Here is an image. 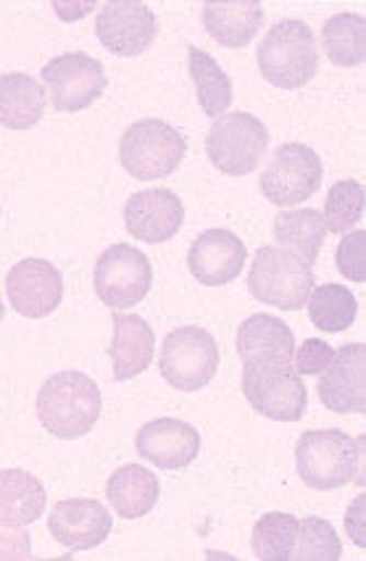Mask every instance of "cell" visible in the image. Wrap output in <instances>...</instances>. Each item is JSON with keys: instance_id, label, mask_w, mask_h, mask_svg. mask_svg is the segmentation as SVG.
Here are the masks:
<instances>
[{"instance_id": "obj_1", "label": "cell", "mask_w": 366, "mask_h": 561, "mask_svg": "<svg viewBox=\"0 0 366 561\" xmlns=\"http://www.w3.org/2000/svg\"><path fill=\"white\" fill-rule=\"evenodd\" d=\"M35 409L45 433L61 440H77L101 420V388L84 371H56L43 382Z\"/></svg>"}, {"instance_id": "obj_2", "label": "cell", "mask_w": 366, "mask_h": 561, "mask_svg": "<svg viewBox=\"0 0 366 561\" xmlns=\"http://www.w3.org/2000/svg\"><path fill=\"white\" fill-rule=\"evenodd\" d=\"M364 438L353 440L343 430H306L296 446L298 478L311 491H338L356 480L364 485Z\"/></svg>"}, {"instance_id": "obj_3", "label": "cell", "mask_w": 366, "mask_h": 561, "mask_svg": "<svg viewBox=\"0 0 366 561\" xmlns=\"http://www.w3.org/2000/svg\"><path fill=\"white\" fill-rule=\"evenodd\" d=\"M261 77L279 90H298L319 71L317 35L300 19H283L266 32L256 50Z\"/></svg>"}, {"instance_id": "obj_4", "label": "cell", "mask_w": 366, "mask_h": 561, "mask_svg": "<svg viewBox=\"0 0 366 561\" xmlns=\"http://www.w3.org/2000/svg\"><path fill=\"white\" fill-rule=\"evenodd\" d=\"M248 288L259 304L283 311H298L309 304L313 288V270L296 253L277 245H261L248 272Z\"/></svg>"}, {"instance_id": "obj_5", "label": "cell", "mask_w": 366, "mask_h": 561, "mask_svg": "<svg viewBox=\"0 0 366 561\" xmlns=\"http://www.w3.org/2000/svg\"><path fill=\"white\" fill-rule=\"evenodd\" d=\"M187 142L176 127L163 119H140L124 129L119 161L129 178L153 182L172 178L185 159Z\"/></svg>"}, {"instance_id": "obj_6", "label": "cell", "mask_w": 366, "mask_h": 561, "mask_svg": "<svg viewBox=\"0 0 366 561\" xmlns=\"http://www.w3.org/2000/svg\"><path fill=\"white\" fill-rule=\"evenodd\" d=\"M270 148V129L248 111L221 114L206 135V153L221 174L248 178L256 172Z\"/></svg>"}, {"instance_id": "obj_7", "label": "cell", "mask_w": 366, "mask_h": 561, "mask_svg": "<svg viewBox=\"0 0 366 561\" xmlns=\"http://www.w3.org/2000/svg\"><path fill=\"white\" fill-rule=\"evenodd\" d=\"M159 369L163 380L180 393L204 390L219 369V345L204 328H176L163 337Z\"/></svg>"}, {"instance_id": "obj_8", "label": "cell", "mask_w": 366, "mask_h": 561, "mask_svg": "<svg viewBox=\"0 0 366 561\" xmlns=\"http://www.w3.org/2000/svg\"><path fill=\"white\" fill-rule=\"evenodd\" d=\"M243 393L256 414L274 422H300L309 409V390L290 364H243Z\"/></svg>"}, {"instance_id": "obj_9", "label": "cell", "mask_w": 366, "mask_h": 561, "mask_svg": "<svg viewBox=\"0 0 366 561\" xmlns=\"http://www.w3.org/2000/svg\"><path fill=\"white\" fill-rule=\"evenodd\" d=\"M322 178V159L313 148L304 142H285L272 153L270 164L261 172L259 187L274 206H298L319 191Z\"/></svg>"}, {"instance_id": "obj_10", "label": "cell", "mask_w": 366, "mask_h": 561, "mask_svg": "<svg viewBox=\"0 0 366 561\" xmlns=\"http://www.w3.org/2000/svg\"><path fill=\"white\" fill-rule=\"evenodd\" d=\"M93 285L108 309H133L153 288V266L140 248L114 243L98 259Z\"/></svg>"}, {"instance_id": "obj_11", "label": "cell", "mask_w": 366, "mask_h": 561, "mask_svg": "<svg viewBox=\"0 0 366 561\" xmlns=\"http://www.w3.org/2000/svg\"><path fill=\"white\" fill-rule=\"evenodd\" d=\"M43 80L50 103L61 114H77V111L93 106L108 88L103 64L82 50L50 58L43 67Z\"/></svg>"}, {"instance_id": "obj_12", "label": "cell", "mask_w": 366, "mask_h": 561, "mask_svg": "<svg viewBox=\"0 0 366 561\" xmlns=\"http://www.w3.org/2000/svg\"><path fill=\"white\" fill-rule=\"evenodd\" d=\"M95 32L111 56L135 58L153 45L159 35V22L140 0H111L98 11Z\"/></svg>"}, {"instance_id": "obj_13", "label": "cell", "mask_w": 366, "mask_h": 561, "mask_svg": "<svg viewBox=\"0 0 366 561\" xmlns=\"http://www.w3.org/2000/svg\"><path fill=\"white\" fill-rule=\"evenodd\" d=\"M5 293L19 314L45 319L64 301V274L45 259H22L5 277Z\"/></svg>"}, {"instance_id": "obj_14", "label": "cell", "mask_w": 366, "mask_h": 561, "mask_svg": "<svg viewBox=\"0 0 366 561\" xmlns=\"http://www.w3.org/2000/svg\"><path fill=\"white\" fill-rule=\"evenodd\" d=\"M185 221V206L180 195L167 187H150L129 195L124 206V227L135 240L148 245L169 243Z\"/></svg>"}, {"instance_id": "obj_15", "label": "cell", "mask_w": 366, "mask_h": 561, "mask_svg": "<svg viewBox=\"0 0 366 561\" xmlns=\"http://www.w3.org/2000/svg\"><path fill=\"white\" fill-rule=\"evenodd\" d=\"M319 401L335 414L366 411V345L348 343L335 351L332 364L319 377Z\"/></svg>"}, {"instance_id": "obj_16", "label": "cell", "mask_w": 366, "mask_h": 561, "mask_svg": "<svg viewBox=\"0 0 366 561\" xmlns=\"http://www.w3.org/2000/svg\"><path fill=\"white\" fill-rule=\"evenodd\" d=\"M48 530L56 543L69 548L71 553L93 551L108 540L111 530H114V519L101 501L67 499L50 508Z\"/></svg>"}, {"instance_id": "obj_17", "label": "cell", "mask_w": 366, "mask_h": 561, "mask_svg": "<svg viewBox=\"0 0 366 561\" xmlns=\"http://www.w3.org/2000/svg\"><path fill=\"white\" fill-rule=\"evenodd\" d=\"M248 259V248L232 230L214 227L201 232L187 251V266L193 277L206 288H221L238 279Z\"/></svg>"}, {"instance_id": "obj_18", "label": "cell", "mask_w": 366, "mask_h": 561, "mask_svg": "<svg viewBox=\"0 0 366 561\" xmlns=\"http://www.w3.org/2000/svg\"><path fill=\"white\" fill-rule=\"evenodd\" d=\"M135 448L142 459L159 469H185L201 454V433L191 422L159 416L137 430Z\"/></svg>"}, {"instance_id": "obj_19", "label": "cell", "mask_w": 366, "mask_h": 561, "mask_svg": "<svg viewBox=\"0 0 366 561\" xmlns=\"http://www.w3.org/2000/svg\"><path fill=\"white\" fill-rule=\"evenodd\" d=\"M243 364L251 362H272V364H290L296 356V335L287 328L283 319L272 314H253L238 328L235 337Z\"/></svg>"}, {"instance_id": "obj_20", "label": "cell", "mask_w": 366, "mask_h": 561, "mask_svg": "<svg viewBox=\"0 0 366 561\" xmlns=\"http://www.w3.org/2000/svg\"><path fill=\"white\" fill-rule=\"evenodd\" d=\"M156 351V335L150 324L137 314H114V337L108 356L114 364V380L127 382L150 367Z\"/></svg>"}, {"instance_id": "obj_21", "label": "cell", "mask_w": 366, "mask_h": 561, "mask_svg": "<svg viewBox=\"0 0 366 561\" xmlns=\"http://www.w3.org/2000/svg\"><path fill=\"white\" fill-rule=\"evenodd\" d=\"M264 24V5L259 0L206 3L204 27L225 48H245Z\"/></svg>"}, {"instance_id": "obj_22", "label": "cell", "mask_w": 366, "mask_h": 561, "mask_svg": "<svg viewBox=\"0 0 366 561\" xmlns=\"http://www.w3.org/2000/svg\"><path fill=\"white\" fill-rule=\"evenodd\" d=\"M159 478L142 465H124L106 482V499L122 519H142L159 504Z\"/></svg>"}, {"instance_id": "obj_23", "label": "cell", "mask_w": 366, "mask_h": 561, "mask_svg": "<svg viewBox=\"0 0 366 561\" xmlns=\"http://www.w3.org/2000/svg\"><path fill=\"white\" fill-rule=\"evenodd\" d=\"M45 485L24 469H0V522L27 527L45 514Z\"/></svg>"}, {"instance_id": "obj_24", "label": "cell", "mask_w": 366, "mask_h": 561, "mask_svg": "<svg viewBox=\"0 0 366 561\" xmlns=\"http://www.w3.org/2000/svg\"><path fill=\"white\" fill-rule=\"evenodd\" d=\"M45 114V88L24 71L0 77V124L16 133L32 129Z\"/></svg>"}, {"instance_id": "obj_25", "label": "cell", "mask_w": 366, "mask_h": 561, "mask_svg": "<svg viewBox=\"0 0 366 561\" xmlns=\"http://www.w3.org/2000/svg\"><path fill=\"white\" fill-rule=\"evenodd\" d=\"M274 240L277 245H283L285 251L296 253L313 266V261L319 259L327 232L324 217L317 208H296V211H283L274 219Z\"/></svg>"}, {"instance_id": "obj_26", "label": "cell", "mask_w": 366, "mask_h": 561, "mask_svg": "<svg viewBox=\"0 0 366 561\" xmlns=\"http://www.w3.org/2000/svg\"><path fill=\"white\" fill-rule=\"evenodd\" d=\"M322 50L335 67H362L366 61V19L351 11L327 19L322 27Z\"/></svg>"}, {"instance_id": "obj_27", "label": "cell", "mask_w": 366, "mask_h": 561, "mask_svg": "<svg viewBox=\"0 0 366 561\" xmlns=\"http://www.w3.org/2000/svg\"><path fill=\"white\" fill-rule=\"evenodd\" d=\"M187 69H191L201 108H204L206 116L217 119L232 103V80L219 67L217 58L208 56L201 48L187 50Z\"/></svg>"}, {"instance_id": "obj_28", "label": "cell", "mask_w": 366, "mask_h": 561, "mask_svg": "<svg viewBox=\"0 0 366 561\" xmlns=\"http://www.w3.org/2000/svg\"><path fill=\"white\" fill-rule=\"evenodd\" d=\"M358 314V301L351 288L327 283L313 288L309 298V319L322 332H345L353 328Z\"/></svg>"}, {"instance_id": "obj_29", "label": "cell", "mask_w": 366, "mask_h": 561, "mask_svg": "<svg viewBox=\"0 0 366 561\" xmlns=\"http://www.w3.org/2000/svg\"><path fill=\"white\" fill-rule=\"evenodd\" d=\"M298 538V519L287 512H270L256 519L251 548L259 561H290Z\"/></svg>"}, {"instance_id": "obj_30", "label": "cell", "mask_w": 366, "mask_h": 561, "mask_svg": "<svg viewBox=\"0 0 366 561\" xmlns=\"http://www.w3.org/2000/svg\"><path fill=\"white\" fill-rule=\"evenodd\" d=\"M366 193L364 185L356 180H340L330 187L324 201V225L327 232L332 234H348L353 227L364 217Z\"/></svg>"}, {"instance_id": "obj_31", "label": "cell", "mask_w": 366, "mask_h": 561, "mask_svg": "<svg viewBox=\"0 0 366 561\" xmlns=\"http://www.w3.org/2000/svg\"><path fill=\"white\" fill-rule=\"evenodd\" d=\"M343 543L332 522L322 517H306L298 522V538L290 561H340Z\"/></svg>"}, {"instance_id": "obj_32", "label": "cell", "mask_w": 366, "mask_h": 561, "mask_svg": "<svg viewBox=\"0 0 366 561\" xmlns=\"http://www.w3.org/2000/svg\"><path fill=\"white\" fill-rule=\"evenodd\" d=\"M338 272L351 283H366V232L353 230L343 234L335 253Z\"/></svg>"}, {"instance_id": "obj_33", "label": "cell", "mask_w": 366, "mask_h": 561, "mask_svg": "<svg viewBox=\"0 0 366 561\" xmlns=\"http://www.w3.org/2000/svg\"><path fill=\"white\" fill-rule=\"evenodd\" d=\"M332 356H335V348H332L327 341H319V337H309V341L300 343L296 348V356H293V369L296 375H322V371L332 364Z\"/></svg>"}, {"instance_id": "obj_34", "label": "cell", "mask_w": 366, "mask_h": 561, "mask_svg": "<svg viewBox=\"0 0 366 561\" xmlns=\"http://www.w3.org/2000/svg\"><path fill=\"white\" fill-rule=\"evenodd\" d=\"M32 538L24 527H11L0 522V561H30Z\"/></svg>"}, {"instance_id": "obj_35", "label": "cell", "mask_w": 366, "mask_h": 561, "mask_svg": "<svg viewBox=\"0 0 366 561\" xmlns=\"http://www.w3.org/2000/svg\"><path fill=\"white\" fill-rule=\"evenodd\" d=\"M364 506H366V495L362 493L358 495L356 501H353L351 504V508H348V519H345V530H348V535H351V540L356 546H366V535L358 530V522H362L364 525Z\"/></svg>"}, {"instance_id": "obj_36", "label": "cell", "mask_w": 366, "mask_h": 561, "mask_svg": "<svg viewBox=\"0 0 366 561\" xmlns=\"http://www.w3.org/2000/svg\"><path fill=\"white\" fill-rule=\"evenodd\" d=\"M206 561H240V559H235L232 553H227V551H214V548H208Z\"/></svg>"}, {"instance_id": "obj_37", "label": "cell", "mask_w": 366, "mask_h": 561, "mask_svg": "<svg viewBox=\"0 0 366 561\" xmlns=\"http://www.w3.org/2000/svg\"><path fill=\"white\" fill-rule=\"evenodd\" d=\"M30 561H45V559H30ZM48 561H75L71 553H64V557H56V559H48Z\"/></svg>"}, {"instance_id": "obj_38", "label": "cell", "mask_w": 366, "mask_h": 561, "mask_svg": "<svg viewBox=\"0 0 366 561\" xmlns=\"http://www.w3.org/2000/svg\"><path fill=\"white\" fill-rule=\"evenodd\" d=\"M3 314H5V309H3V298H0V322H3Z\"/></svg>"}]
</instances>
